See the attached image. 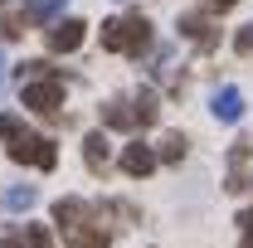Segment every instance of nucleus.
<instances>
[{
    "instance_id": "1",
    "label": "nucleus",
    "mask_w": 253,
    "mask_h": 248,
    "mask_svg": "<svg viewBox=\"0 0 253 248\" xmlns=\"http://www.w3.org/2000/svg\"><path fill=\"white\" fill-rule=\"evenodd\" d=\"M54 224H59V234H63L68 248H107L112 244L107 224H97V209L83 205V200H59L54 205Z\"/></svg>"
},
{
    "instance_id": "2",
    "label": "nucleus",
    "mask_w": 253,
    "mask_h": 248,
    "mask_svg": "<svg viewBox=\"0 0 253 248\" xmlns=\"http://www.w3.org/2000/svg\"><path fill=\"white\" fill-rule=\"evenodd\" d=\"M0 141H5V151L15 156L20 165H39V170H54V161H59L54 141H44L39 131H30V126L20 122L15 112H5V117H0Z\"/></svg>"
},
{
    "instance_id": "3",
    "label": "nucleus",
    "mask_w": 253,
    "mask_h": 248,
    "mask_svg": "<svg viewBox=\"0 0 253 248\" xmlns=\"http://www.w3.org/2000/svg\"><path fill=\"white\" fill-rule=\"evenodd\" d=\"M151 44V25L141 15H117L102 25V49L107 54H141Z\"/></svg>"
},
{
    "instance_id": "4",
    "label": "nucleus",
    "mask_w": 253,
    "mask_h": 248,
    "mask_svg": "<svg viewBox=\"0 0 253 248\" xmlns=\"http://www.w3.org/2000/svg\"><path fill=\"white\" fill-rule=\"evenodd\" d=\"M20 97H25V107H30V112H39V117L49 112V117H54V112L63 107V83H59V78H30Z\"/></svg>"
},
{
    "instance_id": "5",
    "label": "nucleus",
    "mask_w": 253,
    "mask_h": 248,
    "mask_svg": "<svg viewBox=\"0 0 253 248\" xmlns=\"http://www.w3.org/2000/svg\"><path fill=\"white\" fill-rule=\"evenodd\" d=\"M44 44H49V54H73V49L83 44V20H59V25H49Z\"/></svg>"
},
{
    "instance_id": "6",
    "label": "nucleus",
    "mask_w": 253,
    "mask_h": 248,
    "mask_svg": "<svg viewBox=\"0 0 253 248\" xmlns=\"http://www.w3.org/2000/svg\"><path fill=\"white\" fill-rule=\"evenodd\" d=\"M210 112H214L219 122H239V117H244V93H239L234 83L214 88V97H210Z\"/></svg>"
},
{
    "instance_id": "7",
    "label": "nucleus",
    "mask_w": 253,
    "mask_h": 248,
    "mask_svg": "<svg viewBox=\"0 0 253 248\" xmlns=\"http://www.w3.org/2000/svg\"><path fill=\"white\" fill-rule=\"evenodd\" d=\"M122 170H126V175H136V180H141V175H151V170H156V151H151L146 141L122 146Z\"/></svg>"
},
{
    "instance_id": "8",
    "label": "nucleus",
    "mask_w": 253,
    "mask_h": 248,
    "mask_svg": "<svg viewBox=\"0 0 253 248\" xmlns=\"http://www.w3.org/2000/svg\"><path fill=\"white\" fill-rule=\"evenodd\" d=\"M83 161H88V170H93V175H107L112 151H107V136H102V131H88V136H83Z\"/></svg>"
},
{
    "instance_id": "9",
    "label": "nucleus",
    "mask_w": 253,
    "mask_h": 248,
    "mask_svg": "<svg viewBox=\"0 0 253 248\" xmlns=\"http://www.w3.org/2000/svg\"><path fill=\"white\" fill-rule=\"evenodd\" d=\"M180 34L195 39L200 49H214V44H219V30H214L210 20H200V15H180Z\"/></svg>"
},
{
    "instance_id": "10",
    "label": "nucleus",
    "mask_w": 253,
    "mask_h": 248,
    "mask_svg": "<svg viewBox=\"0 0 253 248\" xmlns=\"http://www.w3.org/2000/svg\"><path fill=\"white\" fill-rule=\"evenodd\" d=\"M30 205H34V185H10V190H5V200H0L5 214H25Z\"/></svg>"
},
{
    "instance_id": "11",
    "label": "nucleus",
    "mask_w": 253,
    "mask_h": 248,
    "mask_svg": "<svg viewBox=\"0 0 253 248\" xmlns=\"http://www.w3.org/2000/svg\"><path fill=\"white\" fill-rule=\"evenodd\" d=\"M180 156H185V136H180V131H166V136H161L156 161H180Z\"/></svg>"
},
{
    "instance_id": "12",
    "label": "nucleus",
    "mask_w": 253,
    "mask_h": 248,
    "mask_svg": "<svg viewBox=\"0 0 253 248\" xmlns=\"http://www.w3.org/2000/svg\"><path fill=\"white\" fill-rule=\"evenodd\" d=\"M59 10H63V0H30V20H59Z\"/></svg>"
},
{
    "instance_id": "13",
    "label": "nucleus",
    "mask_w": 253,
    "mask_h": 248,
    "mask_svg": "<svg viewBox=\"0 0 253 248\" xmlns=\"http://www.w3.org/2000/svg\"><path fill=\"white\" fill-rule=\"evenodd\" d=\"M102 117H107V126H117V131H126V126H136V117L126 112L122 102H112V107H102Z\"/></svg>"
},
{
    "instance_id": "14",
    "label": "nucleus",
    "mask_w": 253,
    "mask_h": 248,
    "mask_svg": "<svg viewBox=\"0 0 253 248\" xmlns=\"http://www.w3.org/2000/svg\"><path fill=\"white\" fill-rule=\"evenodd\" d=\"M131 117H136V126L156 122V97H151V93H141V97H136V112H131Z\"/></svg>"
},
{
    "instance_id": "15",
    "label": "nucleus",
    "mask_w": 253,
    "mask_h": 248,
    "mask_svg": "<svg viewBox=\"0 0 253 248\" xmlns=\"http://www.w3.org/2000/svg\"><path fill=\"white\" fill-rule=\"evenodd\" d=\"M25 244H30V248H54V239H49V229L30 224V229H25Z\"/></svg>"
},
{
    "instance_id": "16",
    "label": "nucleus",
    "mask_w": 253,
    "mask_h": 248,
    "mask_svg": "<svg viewBox=\"0 0 253 248\" xmlns=\"http://www.w3.org/2000/svg\"><path fill=\"white\" fill-rule=\"evenodd\" d=\"M239 248H253V209L239 214Z\"/></svg>"
},
{
    "instance_id": "17",
    "label": "nucleus",
    "mask_w": 253,
    "mask_h": 248,
    "mask_svg": "<svg viewBox=\"0 0 253 248\" xmlns=\"http://www.w3.org/2000/svg\"><path fill=\"white\" fill-rule=\"evenodd\" d=\"M20 34H25V30H20L15 20H0V39H20Z\"/></svg>"
},
{
    "instance_id": "18",
    "label": "nucleus",
    "mask_w": 253,
    "mask_h": 248,
    "mask_svg": "<svg viewBox=\"0 0 253 248\" xmlns=\"http://www.w3.org/2000/svg\"><path fill=\"white\" fill-rule=\"evenodd\" d=\"M234 49H239V54H253V30L239 34V39H234Z\"/></svg>"
},
{
    "instance_id": "19",
    "label": "nucleus",
    "mask_w": 253,
    "mask_h": 248,
    "mask_svg": "<svg viewBox=\"0 0 253 248\" xmlns=\"http://www.w3.org/2000/svg\"><path fill=\"white\" fill-rule=\"evenodd\" d=\"M0 248H30V244H25V239H15V234H5V239H0Z\"/></svg>"
},
{
    "instance_id": "20",
    "label": "nucleus",
    "mask_w": 253,
    "mask_h": 248,
    "mask_svg": "<svg viewBox=\"0 0 253 248\" xmlns=\"http://www.w3.org/2000/svg\"><path fill=\"white\" fill-rule=\"evenodd\" d=\"M210 5H214V10H229V5H239V0H210Z\"/></svg>"
},
{
    "instance_id": "21",
    "label": "nucleus",
    "mask_w": 253,
    "mask_h": 248,
    "mask_svg": "<svg viewBox=\"0 0 253 248\" xmlns=\"http://www.w3.org/2000/svg\"><path fill=\"white\" fill-rule=\"evenodd\" d=\"M0 88H5V54H0Z\"/></svg>"
}]
</instances>
